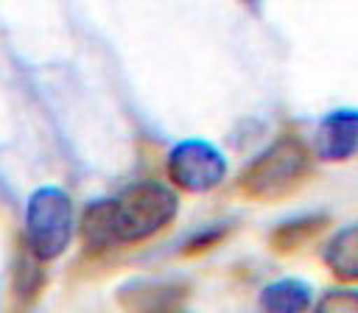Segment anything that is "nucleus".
<instances>
[{
  "label": "nucleus",
  "instance_id": "nucleus-1",
  "mask_svg": "<svg viewBox=\"0 0 358 313\" xmlns=\"http://www.w3.org/2000/svg\"><path fill=\"white\" fill-rule=\"evenodd\" d=\"M179 201L171 187L162 182H137L120 196L95 201L87 207L81 229L87 249H109L120 243H137L176 218Z\"/></svg>",
  "mask_w": 358,
  "mask_h": 313
},
{
  "label": "nucleus",
  "instance_id": "nucleus-2",
  "mask_svg": "<svg viewBox=\"0 0 358 313\" xmlns=\"http://www.w3.org/2000/svg\"><path fill=\"white\" fill-rule=\"evenodd\" d=\"M73 238V201L62 187H39L25 204V246L36 260H56Z\"/></svg>",
  "mask_w": 358,
  "mask_h": 313
},
{
  "label": "nucleus",
  "instance_id": "nucleus-3",
  "mask_svg": "<svg viewBox=\"0 0 358 313\" xmlns=\"http://www.w3.org/2000/svg\"><path fill=\"white\" fill-rule=\"evenodd\" d=\"M308 170V148L296 137H280L271 143L243 173L241 184L249 196L274 198L288 193Z\"/></svg>",
  "mask_w": 358,
  "mask_h": 313
},
{
  "label": "nucleus",
  "instance_id": "nucleus-4",
  "mask_svg": "<svg viewBox=\"0 0 358 313\" xmlns=\"http://www.w3.org/2000/svg\"><path fill=\"white\" fill-rule=\"evenodd\" d=\"M227 173L224 154L207 140H185L168 154V176L187 193H207L221 184Z\"/></svg>",
  "mask_w": 358,
  "mask_h": 313
},
{
  "label": "nucleus",
  "instance_id": "nucleus-5",
  "mask_svg": "<svg viewBox=\"0 0 358 313\" xmlns=\"http://www.w3.org/2000/svg\"><path fill=\"white\" fill-rule=\"evenodd\" d=\"M319 159L344 162L358 154V109H336L322 117L313 137Z\"/></svg>",
  "mask_w": 358,
  "mask_h": 313
},
{
  "label": "nucleus",
  "instance_id": "nucleus-6",
  "mask_svg": "<svg viewBox=\"0 0 358 313\" xmlns=\"http://www.w3.org/2000/svg\"><path fill=\"white\" fill-rule=\"evenodd\" d=\"M185 285L179 282H131L120 291V302L129 313H179Z\"/></svg>",
  "mask_w": 358,
  "mask_h": 313
},
{
  "label": "nucleus",
  "instance_id": "nucleus-7",
  "mask_svg": "<svg viewBox=\"0 0 358 313\" xmlns=\"http://www.w3.org/2000/svg\"><path fill=\"white\" fill-rule=\"evenodd\" d=\"M327 268L341 279H358V224L341 226L322 252Z\"/></svg>",
  "mask_w": 358,
  "mask_h": 313
},
{
  "label": "nucleus",
  "instance_id": "nucleus-8",
  "mask_svg": "<svg viewBox=\"0 0 358 313\" xmlns=\"http://www.w3.org/2000/svg\"><path fill=\"white\" fill-rule=\"evenodd\" d=\"M310 291L299 279H277L260 293V313H308Z\"/></svg>",
  "mask_w": 358,
  "mask_h": 313
},
{
  "label": "nucleus",
  "instance_id": "nucleus-9",
  "mask_svg": "<svg viewBox=\"0 0 358 313\" xmlns=\"http://www.w3.org/2000/svg\"><path fill=\"white\" fill-rule=\"evenodd\" d=\"M313 313H358V291L355 288H336V291H327Z\"/></svg>",
  "mask_w": 358,
  "mask_h": 313
}]
</instances>
